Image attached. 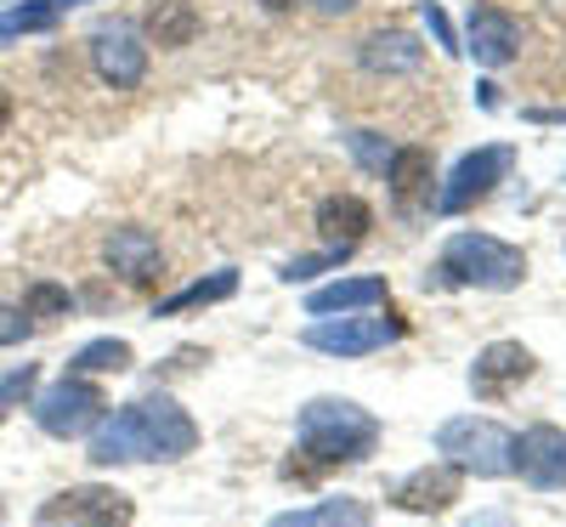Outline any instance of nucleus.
<instances>
[{
  "instance_id": "1",
  "label": "nucleus",
  "mask_w": 566,
  "mask_h": 527,
  "mask_svg": "<svg viewBox=\"0 0 566 527\" xmlns=\"http://www.w3.org/2000/svg\"><path fill=\"white\" fill-rule=\"evenodd\" d=\"M199 448V425L176 397L154 392L114 409L91 425V465H142V459H187Z\"/></svg>"
},
{
  "instance_id": "2",
  "label": "nucleus",
  "mask_w": 566,
  "mask_h": 527,
  "mask_svg": "<svg viewBox=\"0 0 566 527\" xmlns=\"http://www.w3.org/2000/svg\"><path fill=\"white\" fill-rule=\"evenodd\" d=\"M295 437L301 454H312L317 465H357L380 448V420L352 397H312L295 420Z\"/></svg>"
},
{
  "instance_id": "3",
  "label": "nucleus",
  "mask_w": 566,
  "mask_h": 527,
  "mask_svg": "<svg viewBox=\"0 0 566 527\" xmlns=\"http://www.w3.org/2000/svg\"><path fill=\"white\" fill-rule=\"evenodd\" d=\"M442 272L448 283H470V290H522L527 278V256L504 245L493 232H453L442 250Z\"/></svg>"
},
{
  "instance_id": "4",
  "label": "nucleus",
  "mask_w": 566,
  "mask_h": 527,
  "mask_svg": "<svg viewBox=\"0 0 566 527\" xmlns=\"http://www.w3.org/2000/svg\"><path fill=\"white\" fill-rule=\"evenodd\" d=\"M437 454H448V465L470 471V476H510L515 471V437L499 420H476V414H453L437 431Z\"/></svg>"
},
{
  "instance_id": "5",
  "label": "nucleus",
  "mask_w": 566,
  "mask_h": 527,
  "mask_svg": "<svg viewBox=\"0 0 566 527\" xmlns=\"http://www.w3.org/2000/svg\"><path fill=\"white\" fill-rule=\"evenodd\" d=\"M408 334V323L397 318V312H386V318H317L312 329H306V347L312 352H328V358H368V352H386V347H397Z\"/></svg>"
},
{
  "instance_id": "6",
  "label": "nucleus",
  "mask_w": 566,
  "mask_h": 527,
  "mask_svg": "<svg viewBox=\"0 0 566 527\" xmlns=\"http://www.w3.org/2000/svg\"><path fill=\"white\" fill-rule=\"evenodd\" d=\"M103 392L91 386V380H80V374H63L57 386H45L40 397H34V425L45 431V437H85L91 425L103 420Z\"/></svg>"
},
{
  "instance_id": "7",
  "label": "nucleus",
  "mask_w": 566,
  "mask_h": 527,
  "mask_svg": "<svg viewBox=\"0 0 566 527\" xmlns=\"http://www.w3.org/2000/svg\"><path fill=\"white\" fill-rule=\"evenodd\" d=\"M130 516H136L130 494L103 483H80L40 505V527H130Z\"/></svg>"
},
{
  "instance_id": "8",
  "label": "nucleus",
  "mask_w": 566,
  "mask_h": 527,
  "mask_svg": "<svg viewBox=\"0 0 566 527\" xmlns=\"http://www.w3.org/2000/svg\"><path fill=\"white\" fill-rule=\"evenodd\" d=\"M91 63H97V74L114 91H130V85H142V74H148V45H142V34L130 23H103L97 34H91Z\"/></svg>"
},
{
  "instance_id": "9",
  "label": "nucleus",
  "mask_w": 566,
  "mask_h": 527,
  "mask_svg": "<svg viewBox=\"0 0 566 527\" xmlns=\"http://www.w3.org/2000/svg\"><path fill=\"white\" fill-rule=\"evenodd\" d=\"M504 176H510V148H476V154H464V159L453 165L448 187H442L437 210H448V216L470 210L476 199H488V194H493V187H499Z\"/></svg>"
},
{
  "instance_id": "10",
  "label": "nucleus",
  "mask_w": 566,
  "mask_h": 527,
  "mask_svg": "<svg viewBox=\"0 0 566 527\" xmlns=\"http://www.w3.org/2000/svg\"><path fill=\"white\" fill-rule=\"evenodd\" d=\"M515 471H522V483L555 494L566 488V431L560 425H527L522 437H515Z\"/></svg>"
},
{
  "instance_id": "11",
  "label": "nucleus",
  "mask_w": 566,
  "mask_h": 527,
  "mask_svg": "<svg viewBox=\"0 0 566 527\" xmlns=\"http://www.w3.org/2000/svg\"><path fill=\"white\" fill-rule=\"evenodd\" d=\"M533 369H538V358H533L522 341H493V347L476 352V363H470V392L493 403V397H504L510 386H522Z\"/></svg>"
},
{
  "instance_id": "12",
  "label": "nucleus",
  "mask_w": 566,
  "mask_h": 527,
  "mask_svg": "<svg viewBox=\"0 0 566 527\" xmlns=\"http://www.w3.org/2000/svg\"><path fill=\"white\" fill-rule=\"evenodd\" d=\"M453 499H459V465H424L391 488V505L408 510V516H437Z\"/></svg>"
},
{
  "instance_id": "13",
  "label": "nucleus",
  "mask_w": 566,
  "mask_h": 527,
  "mask_svg": "<svg viewBox=\"0 0 566 527\" xmlns=\"http://www.w3.org/2000/svg\"><path fill=\"white\" fill-rule=\"evenodd\" d=\"M103 256H108V267H114L119 278H130V283H148V278L165 272V250H159V238H154L148 227H114L108 245H103Z\"/></svg>"
},
{
  "instance_id": "14",
  "label": "nucleus",
  "mask_w": 566,
  "mask_h": 527,
  "mask_svg": "<svg viewBox=\"0 0 566 527\" xmlns=\"http://www.w3.org/2000/svg\"><path fill=\"white\" fill-rule=\"evenodd\" d=\"M515 45H522V29H515L510 12H499V7H476V12H470V45H464V52L476 58L482 69H504L515 58Z\"/></svg>"
},
{
  "instance_id": "15",
  "label": "nucleus",
  "mask_w": 566,
  "mask_h": 527,
  "mask_svg": "<svg viewBox=\"0 0 566 527\" xmlns=\"http://www.w3.org/2000/svg\"><path fill=\"white\" fill-rule=\"evenodd\" d=\"M386 278H335L323 290L306 296V312L312 318H335V312H368V307H386Z\"/></svg>"
},
{
  "instance_id": "16",
  "label": "nucleus",
  "mask_w": 566,
  "mask_h": 527,
  "mask_svg": "<svg viewBox=\"0 0 566 527\" xmlns=\"http://www.w3.org/2000/svg\"><path fill=\"white\" fill-rule=\"evenodd\" d=\"M368 227H374V210L357 199V194H335V199H323L317 205V232L328 238V245H363L368 238Z\"/></svg>"
},
{
  "instance_id": "17",
  "label": "nucleus",
  "mask_w": 566,
  "mask_h": 527,
  "mask_svg": "<svg viewBox=\"0 0 566 527\" xmlns=\"http://www.w3.org/2000/svg\"><path fill=\"white\" fill-rule=\"evenodd\" d=\"M266 527H374V510H368L363 499L340 494V499H317V505H306V510H283V516H272Z\"/></svg>"
},
{
  "instance_id": "18",
  "label": "nucleus",
  "mask_w": 566,
  "mask_h": 527,
  "mask_svg": "<svg viewBox=\"0 0 566 527\" xmlns=\"http://www.w3.org/2000/svg\"><path fill=\"white\" fill-rule=\"evenodd\" d=\"M386 182H391L397 205L413 210L419 199H431V154H424V148H402V154H391Z\"/></svg>"
},
{
  "instance_id": "19",
  "label": "nucleus",
  "mask_w": 566,
  "mask_h": 527,
  "mask_svg": "<svg viewBox=\"0 0 566 527\" xmlns=\"http://www.w3.org/2000/svg\"><path fill=\"white\" fill-rule=\"evenodd\" d=\"M74 7H85V0H23V7L0 12V40H18V34H45L57 29Z\"/></svg>"
},
{
  "instance_id": "20",
  "label": "nucleus",
  "mask_w": 566,
  "mask_h": 527,
  "mask_svg": "<svg viewBox=\"0 0 566 527\" xmlns=\"http://www.w3.org/2000/svg\"><path fill=\"white\" fill-rule=\"evenodd\" d=\"M419 40L402 34V29H386V34H368L363 40V69L374 74H386V69H419Z\"/></svg>"
},
{
  "instance_id": "21",
  "label": "nucleus",
  "mask_w": 566,
  "mask_h": 527,
  "mask_svg": "<svg viewBox=\"0 0 566 527\" xmlns=\"http://www.w3.org/2000/svg\"><path fill=\"white\" fill-rule=\"evenodd\" d=\"M227 296H239V272H210V278H199V283H187V290L165 296V301L154 307V318H176V312H187V307H210V301H227Z\"/></svg>"
},
{
  "instance_id": "22",
  "label": "nucleus",
  "mask_w": 566,
  "mask_h": 527,
  "mask_svg": "<svg viewBox=\"0 0 566 527\" xmlns=\"http://www.w3.org/2000/svg\"><path fill=\"white\" fill-rule=\"evenodd\" d=\"M136 363V352H130V341H114V334H108V341H91V347H80L74 352V374H119V369H130Z\"/></svg>"
},
{
  "instance_id": "23",
  "label": "nucleus",
  "mask_w": 566,
  "mask_h": 527,
  "mask_svg": "<svg viewBox=\"0 0 566 527\" xmlns=\"http://www.w3.org/2000/svg\"><path fill=\"white\" fill-rule=\"evenodd\" d=\"M74 312V296L63 290V283H29V296H23V318L29 323H52V318H69Z\"/></svg>"
},
{
  "instance_id": "24",
  "label": "nucleus",
  "mask_w": 566,
  "mask_h": 527,
  "mask_svg": "<svg viewBox=\"0 0 566 527\" xmlns=\"http://www.w3.org/2000/svg\"><path fill=\"white\" fill-rule=\"evenodd\" d=\"M148 29H154L159 45H187L193 40V7H187V0H165V7H154Z\"/></svg>"
},
{
  "instance_id": "25",
  "label": "nucleus",
  "mask_w": 566,
  "mask_h": 527,
  "mask_svg": "<svg viewBox=\"0 0 566 527\" xmlns=\"http://www.w3.org/2000/svg\"><path fill=\"white\" fill-rule=\"evenodd\" d=\"M34 380H40V369H34V363H18L7 380H0V420H7V409H18V403L34 392Z\"/></svg>"
},
{
  "instance_id": "26",
  "label": "nucleus",
  "mask_w": 566,
  "mask_h": 527,
  "mask_svg": "<svg viewBox=\"0 0 566 527\" xmlns=\"http://www.w3.org/2000/svg\"><path fill=\"white\" fill-rule=\"evenodd\" d=\"M352 250L346 245H335V250H323V256H301V261H290V267H283V278H290V283H306V278H317L323 267H340Z\"/></svg>"
},
{
  "instance_id": "27",
  "label": "nucleus",
  "mask_w": 566,
  "mask_h": 527,
  "mask_svg": "<svg viewBox=\"0 0 566 527\" xmlns=\"http://www.w3.org/2000/svg\"><path fill=\"white\" fill-rule=\"evenodd\" d=\"M34 334V323L23 318V307H0V347H23Z\"/></svg>"
},
{
  "instance_id": "28",
  "label": "nucleus",
  "mask_w": 566,
  "mask_h": 527,
  "mask_svg": "<svg viewBox=\"0 0 566 527\" xmlns=\"http://www.w3.org/2000/svg\"><path fill=\"white\" fill-rule=\"evenodd\" d=\"M424 23H431V34L442 40V52H464V45L453 40V23H448V12H442V7H431V0H424Z\"/></svg>"
},
{
  "instance_id": "29",
  "label": "nucleus",
  "mask_w": 566,
  "mask_h": 527,
  "mask_svg": "<svg viewBox=\"0 0 566 527\" xmlns=\"http://www.w3.org/2000/svg\"><path fill=\"white\" fill-rule=\"evenodd\" d=\"M312 7H317V12H328V18H335V12H352L357 0H312Z\"/></svg>"
},
{
  "instance_id": "30",
  "label": "nucleus",
  "mask_w": 566,
  "mask_h": 527,
  "mask_svg": "<svg viewBox=\"0 0 566 527\" xmlns=\"http://www.w3.org/2000/svg\"><path fill=\"white\" fill-rule=\"evenodd\" d=\"M12 125V97H7V85H0V131Z\"/></svg>"
},
{
  "instance_id": "31",
  "label": "nucleus",
  "mask_w": 566,
  "mask_h": 527,
  "mask_svg": "<svg viewBox=\"0 0 566 527\" xmlns=\"http://www.w3.org/2000/svg\"><path fill=\"white\" fill-rule=\"evenodd\" d=\"M261 7H266V12H290V7H295V0H261Z\"/></svg>"
},
{
  "instance_id": "32",
  "label": "nucleus",
  "mask_w": 566,
  "mask_h": 527,
  "mask_svg": "<svg viewBox=\"0 0 566 527\" xmlns=\"http://www.w3.org/2000/svg\"><path fill=\"white\" fill-rule=\"evenodd\" d=\"M0 516H7V510H0Z\"/></svg>"
}]
</instances>
